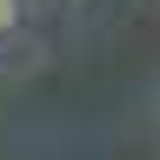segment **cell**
I'll list each match as a JSON object with an SVG mask.
<instances>
[{
  "label": "cell",
  "mask_w": 160,
  "mask_h": 160,
  "mask_svg": "<svg viewBox=\"0 0 160 160\" xmlns=\"http://www.w3.org/2000/svg\"><path fill=\"white\" fill-rule=\"evenodd\" d=\"M20 27V0H0V33H13Z\"/></svg>",
  "instance_id": "cell-1"
}]
</instances>
